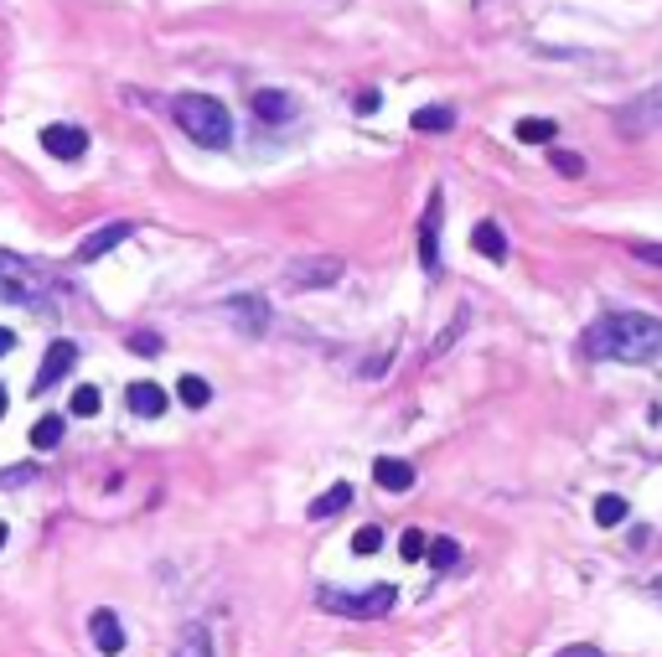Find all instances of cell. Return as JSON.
Returning a JSON list of instances; mask_svg holds the SVG:
<instances>
[{"label": "cell", "instance_id": "obj_1", "mask_svg": "<svg viewBox=\"0 0 662 657\" xmlns=\"http://www.w3.org/2000/svg\"><path fill=\"white\" fill-rule=\"evenodd\" d=\"M580 352L590 363H657L662 357V321L647 311H606L585 326Z\"/></svg>", "mask_w": 662, "mask_h": 657}, {"label": "cell", "instance_id": "obj_2", "mask_svg": "<svg viewBox=\"0 0 662 657\" xmlns=\"http://www.w3.org/2000/svg\"><path fill=\"white\" fill-rule=\"evenodd\" d=\"M171 119L182 125L187 140H197L202 151H228L233 145V119L213 94H176L171 99Z\"/></svg>", "mask_w": 662, "mask_h": 657}, {"label": "cell", "instance_id": "obj_3", "mask_svg": "<svg viewBox=\"0 0 662 657\" xmlns=\"http://www.w3.org/2000/svg\"><path fill=\"white\" fill-rule=\"evenodd\" d=\"M316 601H321V611H331V616H347V621H378V616H388L399 606V590L394 585H373V590H316Z\"/></svg>", "mask_w": 662, "mask_h": 657}, {"label": "cell", "instance_id": "obj_4", "mask_svg": "<svg viewBox=\"0 0 662 657\" xmlns=\"http://www.w3.org/2000/svg\"><path fill=\"white\" fill-rule=\"evenodd\" d=\"M47 295H52V285H47V275L37 264H26L21 254L0 249V301L6 306H47Z\"/></svg>", "mask_w": 662, "mask_h": 657}, {"label": "cell", "instance_id": "obj_5", "mask_svg": "<svg viewBox=\"0 0 662 657\" xmlns=\"http://www.w3.org/2000/svg\"><path fill=\"white\" fill-rule=\"evenodd\" d=\"M616 130L626 140H642V135H657L662 130V83L647 88V94H637V99H626L616 109Z\"/></svg>", "mask_w": 662, "mask_h": 657}, {"label": "cell", "instance_id": "obj_6", "mask_svg": "<svg viewBox=\"0 0 662 657\" xmlns=\"http://www.w3.org/2000/svg\"><path fill=\"white\" fill-rule=\"evenodd\" d=\"M342 270H347V264H342L337 254L290 259V264H285V285H290V290H331V285L342 280Z\"/></svg>", "mask_w": 662, "mask_h": 657}, {"label": "cell", "instance_id": "obj_7", "mask_svg": "<svg viewBox=\"0 0 662 657\" xmlns=\"http://www.w3.org/2000/svg\"><path fill=\"white\" fill-rule=\"evenodd\" d=\"M440 218H445V192L435 187L425 213H419V264H425V275H440Z\"/></svg>", "mask_w": 662, "mask_h": 657}, {"label": "cell", "instance_id": "obj_8", "mask_svg": "<svg viewBox=\"0 0 662 657\" xmlns=\"http://www.w3.org/2000/svg\"><path fill=\"white\" fill-rule=\"evenodd\" d=\"M42 151H47L52 161H83L88 135H83L78 125H47V130H42Z\"/></svg>", "mask_w": 662, "mask_h": 657}, {"label": "cell", "instance_id": "obj_9", "mask_svg": "<svg viewBox=\"0 0 662 657\" xmlns=\"http://www.w3.org/2000/svg\"><path fill=\"white\" fill-rule=\"evenodd\" d=\"M223 311L238 321V332H244V337H264V332H269V306H264V295H233Z\"/></svg>", "mask_w": 662, "mask_h": 657}, {"label": "cell", "instance_id": "obj_10", "mask_svg": "<svg viewBox=\"0 0 662 657\" xmlns=\"http://www.w3.org/2000/svg\"><path fill=\"white\" fill-rule=\"evenodd\" d=\"M73 363H78V342L57 337V342L47 347V357H42V368H37V383H32V388H37V394H47V388H52L57 378H63Z\"/></svg>", "mask_w": 662, "mask_h": 657}, {"label": "cell", "instance_id": "obj_11", "mask_svg": "<svg viewBox=\"0 0 662 657\" xmlns=\"http://www.w3.org/2000/svg\"><path fill=\"white\" fill-rule=\"evenodd\" d=\"M130 233H135V223H104V228H94V233L83 238L73 259H78V264H94V259H104V254H109L114 244H125Z\"/></svg>", "mask_w": 662, "mask_h": 657}, {"label": "cell", "instance_id": "obj_12", "mask_svg": "<svg viewBox=\"0 0 662 657\" xmlns=\"http://www.w3.org/2000/svg\"><path fill=\"white\" fill-rule=\"evenodd\" d=\"M88 632H94V647H99L104 657L125 652V626H119L114 611H94V616H88Z\"/></svg>", "mask_w": 662, "mask_h": 657}, {"label": "cell", "instance_id": "obj_13", "mask_svg": "<svg viewBox=\"0 0 662 657\" xmlns=\"http://www.w3.org/2000/svg\"><path fill=\"white\" fill-rule=\"evenodd\" d=\"M125 404L140 414V420H156V414H166V388H161V383H150V378H140V383H130Z\"/></svg>", "mask_w": 662, "mask_h": 657}, {"label": "cell", "instance_id": "obj_14", "mask_svg": "<svg viewBox=\"0 0 662 657\" xmlns=\"http://www.w3.org/2000/svg\"><path fill=\"white\" fill-rule=\"evenodd\" d=\"M249 104H254V114L264 119V125H285V119L295 114L290 94H280V88H254V94H249Z\"/></svg>", "mask_w": 662, "mask_h": 657}, {"label": "cell", "instance_id": "obj_15", "mask_svg": "<svg viewBox=\"0 0 662 657\" xmlns=\"http://www.w3.org/2000/svg\"><path fill=\"white\" fill-rule=\"evenodd\" d=\"M373 482H378L383 492H409V487H414V466L399 461V456H378V461H373Z\"/></svg>", "mask_w": 662, "mask_h": 657}, {"label": "cell", "instance_id": "obj_16", "mask_svg": "<svg viewBox=\"0 0 662 657\" xmlns=\"http://www.w3.org/2000/svg\"><path fill=\"white\" fill-rule=\"evenodd\" d=\"M471 244H476V254H481V259H492V264H502V259H507V233H502L492 218H481V223L471 228Z\"/></svg>", "mask_w": 662, "mask_h": 657}, {"label": "cell", "instance_id": "obj_17", "mask_svg": "<svg viewBox=\"0 0 662 657\" xmlns=\"http://www.w3.org/2000/svg\"><path fill=\"white\" fill-rule=\"evenodd\" d=\"M409 125H414L419 135H440V130L456 125V109H445V104H425V109H414V114H409Z\"/></svg>", "mask_w": 662, "mask_h": 657}, {"label": "cell", "instance_id": "obj_18", "mask_svg": "<svg viewBox=\"0 0 662 657\" xmlns=\"http://www.w3.org/2000/svg\"><path fill=\"white\" fill-rule=\"evenodd\" d=\"M171 657H213V637H207V626L202 621L182 626V642H176Z\"/></svg>", "mask_w": 662, "mask_h": 657}, {"label": "cell", "instance_id": "obj_19", "mask_svg": "<svg viewBox=\"0 0 662 657\" xmlns=\"http://www.w3.org/2000/svg\"><path fill=\"white\" fill-rule=\"evenodd\" d=\"M347 502H352V487L337 482L331 492H321V497L311 502V518H337V513H347Z\"/></svg>", "mask_w": 662, "mask_h": 657}, {"label": "cell", "instance_id": "obj_20", "mask_svg": "<svg viewBox=\"0 0 662 657\" xmlns=\"http://www.w3.org/2000/svg\"><path fill=\"white\" fill-rule=\"evenodd\" d=\"M513 135H518L523 145H549V140L559 135V125H554V119H538V114H533V119H518Z\"/></svg>", "mask_w": 662, "mask_h": 657}, {"label": "cell", "instance_id": "obj_21", "mask_svg": "<svg viewBox=\"0 0 662 657\" xmlns=\"http://www.w3.org/2000/svg\"><path fill=\"white\" fill-rule=\"evenodd\" d=\"M176 399H182L187 409H207V404H213V388H207L197 373H187L182 383H176Z\"/></svg>", "mask_w": 662, "mask_h": 657}, {"label": "cell", "instance_id": "obj_22", "mask_svg": "<svg viewBox=\"0 0 662 657\" xmlns=\"http://www.w3.org/2000/svg\"><path fill=\"white\" fill-rule=\"evenodd\" d=\"M57 440H63V414H42L32 425V451H52Z\"/></svg>", "mask_w": 662, "mask_h": 657}, {"label": "cell", "instance_id": "obj_23", "mask_svg": "<svg viewBox=\"0 0 662 657\" xmlns=\"http://www.w3.org/2000/svg\"><path fill=\"white\" fill-rule=\"evenodd\" d=\"M425 559L445 575V570H456V564H461V549H456V539H430V554Z\"/></svg>", "mask_w": 662, "mask_h": 657}, {"label": "cell", "instance_id": "obj_24", "mask_svg": "<svg viewBox=\"0 0 662 657\" xmlns=\"http://www.w3.org/2000/svg\"><path fill=\"white\" fill-rule=\"evenodd\" d=\"M595 523H600V528L626 523V502H621V497H611V492H606V497H595Z\"/></svg>", "mask_w": 662, "mask_h": 657}, {"label": "cell", "instance_id": "obj_25", "mask_svg": "<svg viewBox=\"0 0 662 657\" xmlns=\"http://www.w3.org/2000/svg\"><path fill=\"white\" fill-rule=\"evenodd\" d=\"M73 414H78V420H94V414H99V388L94 383H78L73 388V404H68Z\"/></svg>", "mask_w": 662, "mask_h": 657}, {"label": "cell", "instance_id": "obj_26", "mask_svg": "<svg viewBox=\"0 0 662 657\" xmlns=\"http://www.w3.org/2000/svg\"><path fill=\"white\" fill-rule=\"evenodd\" d=\"M378 549H383V528L378 523H368V528L352 533V554H378Z\"/></svg>", "mask_w": 662, "mask_h": 657}, {"label": "cell", "instance_id": "obj_27", "mask_svg": "<svg viewBox=\"0 0 662 657\" xmlns=\"http://www.w3.org/2000/svg\"><path fill=\"white\" fill-rule=\"evenodd\" d=\"M399 549H404V559H425V554H430V533H425V528H404Z\"/></svg>", "mask_w": 662, "mask_h": 657}, {"label": "cell", "instance_id": "obj_28", "mask_svg": "<svg viewBox=\"0 0 662 657\" xmlns=\"http://www.w3.org/2000/svg\"><path fill=\"white\" fill-rule=\"evenodd\" d=\"M549 161H554L559 176H585V156H575V151H554Z\"/></svg>", "mask_w": 662, "mask_h": 657}, {"label": "cell", "instance_id": "obj_29", "mask_svg": "<svg viewBox=\"0 0 662 657\" xmlns=\"http://www.w3.org/2000/svg\"><path fill=\"white\" fill-rule=\"evenodd\" d=\"M130 352H140V357H156V352H161V337H156V332H135V337H130Z\"/></svg>", "mask_w": 662, "mask_h": 657}, {"label": "cell", "instance_id": "obj_30", "mask_svg": "<svg viewBox=\"0 0 662 657\" xmlns=\"http://www.w3.org/2000/svg\"><path fill=\"white\" fill-rule=\"evenodd\" d=\"M461 332H466V311H456V316H450V326H445V337H440V342H435V357H440V352H445V347H450V342H456V337H461Z\"/></svg>", "mask_w": 662, "mask_h": 657}, {"label": "cell", "instance_id": "obj_31", "mask_svg": "<svg viewBox=\"0 0 662 657\" xmlns=\"http://www.w3.org/2000/svg\"><path fill=\"white\" fill-rule=\"evenodd\" d=\"M631 254H637L642 264H657V270H662V244H631Z\"/></svg>", "mask_w": 662, "mask_h": 657}, {"label": "cell", "instance_id": "obj_32", "mask_svg": "<svg viewBox=\"0 0 662 657\" xmlns=\"http://www.w3.org/2000/svg\"><path fill=\"white\" fill-rule=\"evenodd\" d=\"M554 657H606V652L590 647V642H580V647H564V652H554Z\"/></svg>", "mask_w": 662, "mask_h": 657}, {"label": "cell", "instance_id": "obj_33", "mask_svg": "<svg viewBox=\"0 0 662 657\" xmlns=\"http://www.w3.org/2000/svg\"><path fill=\"white\" fill-rule=\"evenodd\" d=\"M378 109V94H357V114H373Z\"/></svg>", "mask_w": 662, "mask_h": 657}, {"label": "cell", "instance_id": "obj_34", "mask_svg": "<svg viewBox=\"0 0 662 657\" xmlns=\"http://www.w3.org/2000/svg\"><path fill=\"white\" fill-rule=\"evenodd\" d=\"M11 347H16V332H6V326H0V357H6Z\"/></svg>", "mask_w": 662, "mask_h": 657}, {"label": "cell", "instance_id": "obj_35", "mask_svg": "<svg viewBox=\"0 0 662 657\" xmlns=\"http://www.w3.org/2000/svg\"><path fill=\"white\" fill-rule=\"evenodd\" d=\"M6 404H11V399H6V388H0V420H6Z\"/></svg>", "mask_w": 662, "mask_h": 657}, {"label": "cell", "instance_id": "obj_36", "mask_svg": "<svg viewBox=\"0 0 662 657\" xmlns=\"http://www.w3.org/2000/svg\"><path fill=\"white\" fill-rule=\"evenodd\" d=\"M6 533H11V528H6V523H0V549H6Z\"/></svg>", "mask_w": 662, "mask_h": 657}]
</instances>
